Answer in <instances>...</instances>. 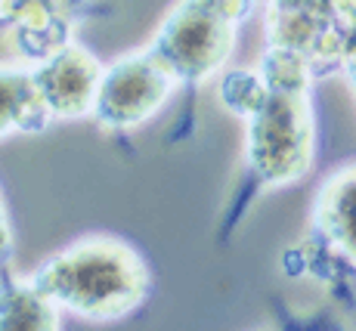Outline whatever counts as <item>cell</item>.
<instances>
[{
    "label": "cell",
    "instance_id": "6da1fadb",
    "mask_svg": "<svg viewBox=\"0 0 356 331\" xmlns=\"http://www.w3.org/2000/svg\"><path fill=\"white\" fill-rule=\"evenodd\" d=\"M34 288L56 307L90 319H118L149 294L143 257L118 239H84L65 248L31 275Z\"/></svg>",
    "mask_w": 356,
    "mask_h": 331
},
{
    "label": "cell",
    "instance_id": "7a4b0ae2",
    "mask_svg": "<svg viewBox=\"0 0 356 331\" xmlns=\"http://www.w3.org/2000/svg\"><path fill=\"white\" fill-rule=\"evenodd\" d=\"M245 10V0H183L149 50L174 72L177 81L198 84L227 59L236 34L232 25Z\"/></svg>",
    "mask_w": 356,
    "mask_h": 331
},
{
    "label": "cell",
    "instance_id": "3957f363",
    "mask_svg": "<svg viewBox=\"0 0 356 331\" xmlns=\"http://www.w3.org/2000/svg\"><path fill=\"white\" fill-rule=\"evenodd\" d=\"M174 81V72L152 50L134 53L102 72L93 115L108 130H130L159 112Z\"/></svg>",
    "mask_w": 356,
    "mask_h": 331
},
{
    "label": "cell",
    "instance_id": "277c9868",
    "mask_svg": "<svg viewBox=\"0 0 356 331\" xmlns=\"http://www.w3.org/2000/svg\"><path fill=\"white\" fill-rule=\"evenodd\" d=\"M34 84L53 118H81L97 108L102 72L81 47L65 44L31 65Z\"/></svg>",
    "mask_w": 356,
    "mask_h": 331
},
{
    "label": "cell",
    "instance_id": "5b68a950",
    "mask_svg": "<svg viewBox=\"0 0 356 331\" xmlns=\"http://www.w3.org/2000/svg\"><path fill=\"white\" fill-rule=\"evenodd\" d=\"M53 121L31 68H0V136L10 130H44Z\"/></svg>",
    "mask_w": 356,
    "mask_h": 331
},
{
    "label": "cell",
    "instance_id": "8992f818",
    "mask_svg": "<svg viewBox=\"0 0 356 331\" xmlns=\"http://www.w3.org/2000/svg\"><path fill=\"white\" fill-rule=\"evenodd\" d=\"M0 328H59V309L34 282L0 279Z\"/></svg>",
    "mask_w": 356,
    "mask_h": 331
},
{
    "label": "cell",
    "instance_id": "52a82bcc",
    "mask_svg": "<svg viewBox=\"0 0 356 331\" xmlns=\"http://www.w3.org/2000/svg\"><path fill=\"white\" fill-rule=\"evenodd\" d=\"M319 220L328 239L356 257V170L338 174L325 186V195H319Z\"/></svg>",
    "mask_w": 356,
    "mask_h": 331
},
{
    "label": "cell",
    "instance_id": "ba28073f",
    "mask_svg": "<svg viewBox=\"0 0 356 331\" xmlns=\"http://www.w3.org/2000/svg\"><path fill=\"white\" fill-rule=\"evenodd\" d=\"M10 248H13V239H10V226H6V213H3V204H0V279L6 273V260H10Z\"/></svg>",
    "mask_w": 356,
    "mask_h": 331
}]
</instances>
